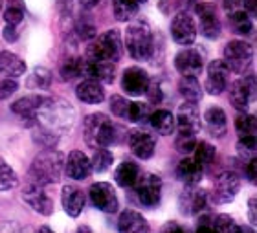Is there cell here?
Wrapping results in <instances>:
<instances>
[{"label":"cell","mask_w":257,"mask_h":233,"mask_svg":"<svg viewBox=\"0 0 257 233\" xmlns=\"http://www.w3.org/2000/svg\"><path fill=\"white\" fill-rule=\"evenodd\" d=\"M239 189H241V178L237 176V173H231V171L220 173L213 186L215 204H230V202H233Z\"/></svg>","instance_id":"30bf717a"},{"label":"cell","mask_w":257,"mask_h":233,"mask_svg":"<svg viewBox=\"0 0 257 233\" xmlns=\"http://www.w3.org/2000/svg\"><path fill=\"white\" fill-rule=\"evenodd\" d=\"M2 4H4V0H0V10H2Z\"/></svg>","instance_id":"03108f58"},{"label":"cell","mask_w":257,"mask_h":233,"mask_svg":"<svg viewBox=\"0 0 257 233\" xmlns=\"http://www.w3.org/2000/svg\"><path fill=\"white\" fill-rule=\"evenodd\" d=\"M149 123L151 127L155 129L158 134H162V136H169L177 129L175 116L169 110H156L153 114H149Z\"/></svg>","instance_id":"f1b7e54d"},{"label":"cell","mask_w":257,"mask_h":233,"mask_svg":"<svg viewBox=\"0 0 257 233\" xmlns=\"http://www.w3.org/2000/svg\"><path fill=\"white\" fill-rule=\"evenodd\" d=\"M19 184V176L10 165L6 164V160L0 158V193L4 191H11Z\"/></svg>","instance_id":"f35d334b"},{"label":"cell","mask_w":257,"mask_h":233,"mask_svg":"<svg viewBox=\"0 0 257 233\" xmlns=\"http://www.w3.org/2000/svg\"><path fill=\"white\" fill-rule=\"evenodd\" d=\"M242 8H244V10L246 11H255L257 10V2L255 0H242Z\"/></svg>","instance_id":"94428289"},{"label":"cell","mask_w":257,"mask_h":233,"mask_svg":"<svg viewBox=\"0 0 257 233\" xmlns=\"http://www.w3.org/2000/svg\"><path fill=\"white\" fill-rule=\"evenodd\" d=\"M138 2H140V4H142V2H147V0H138Z\"/></svg>","instance_id":"003e7915"},{"label":"cell","mask_w":257,"mask_h":233,"mask_svg":"<svg viewBox=\"0 0 257 233\" xmlns=\"http://www.w3.org/2000/svg\"><path fill=\"white\" fill-rule=\"evenodd\" d=\"M175 68L178 70V74L197 77L204 70V53L198 48H186V50L177 53Z\"/></svg>","instance_id":"5bb4252c"},{"label":"cell","mask_w":257,"mask_h":233,"mask_svg":"<svg viewBox=\"0 0 257 233\" xmlns=\"http://www.w3.org/2000/svg\"><path fill=\"white\" fill-rule=\"evenodd\" d=\"M128 103H131V101H127L125 97H121V95H112V97H110V110L114 112V116L125 118L128 110Z\"/></svg>","instance_id":"7dc6e473"},{"label":"cell","mask_w":257,"mask_h":233,"mask_svg":"<svg viewBox=\"0 0 257 233\" xmlns=\"http://www.w3.org/2000/svg\"><path fill=\"white\" fill-rule=\"evenodd\" d=\"M75 95L81 103H86V105H99L103 99H105V90H103V85L96 79H88L86 77L83 83L77 85L75 88Z\"/></svg>","instance_id":"cb8c5ba5"},{"label":"cell","mask_w":257,"mask_h":233,"mask_svg":"<svg viewBox=\"0 0 257 233\" xmlns=\"http://www.w3.org/2000/svg\"><path fill=\"white\" fill-rule=\"evenodd\" d=\"M195 11L200 21V32L206 39H217L222 32L219 19V11L213 2H198L195 4Z\"/></svg>","instance_id":"ba28073f"},{"label":"cell","mask_w":257,"mask_h":233,"mask_svg":"<svg viewBox=\"0 0 257 233\" xmlns=\"http://www.w3.org/2000/svg\"><path fill=\"white\" fill-rule=\"evenodd\" d=\"M74 30H75V33L79 35V39H83V41H92V39L97 35L96 22L92 21L90 15H79L77 17Z\"/></svg>","instance_id":"d590c367"},{"label":"cell","mask_w":257,"mask_h":233,"mask_svg":"<svg viewBox=\"0 0 257 233\" xmlns=\"http://www.w3.org/2000/svg\"><path fill=\"white\" fill-rule=\"evenodd\" d=\"M75 123V108L61 97H44L35 114V127L59 136L72 131Z\"/></svg>","instance_id":"6da1fadb"},{"label":"cell","mask_w":257,"mask_h":233,"mask_svg":"<svg viewBox=\"0 0 257 233\" xmlns=\"http://www.w3.org/2000/svg\"><path fill=\"white\" fill-rule=\"evenodd\" d=\"M162 231H178V233H184L186 229L182 228V226H178L177 222H167L164 228H162Z\"/></svg>","instance_id":"6f0895ef"},{"label":"cell","mask_w":257,"mask_h":233,"mask_svg":"<svg viewBox=\"0 0 257 233\" xmlns=\"http://www.w3.org/2000/svg\"><path fill=\"white\" fill-rule=\"evenodd\" d=\"M125 46L128 55L136 61H149L155 52V37L145 21H133L125 32Z\"/></svg>","instance_id":"3957f363"},{"label":"cell","mask_w":257,"mask_h":233,"mask_svg":"<svg viewBox=\"0 0 257 233\" xmlns=\"http://www.w3.org/2000/svg\"><path fill=\"white\" fill-rule=\"evenodd\" d=\"M134 189L140 204H144L145 207H156L160 204L162 178L155 173H140L134 182Z\"/></svg>","instance_id":"8992f818"},{"label":"cell","mask_w":257,"mask_h":233,"mask_svg":"<svg viewBox=\"0 0 257 233\" xmlns=\"http://www.w3.org/2000/svg\"><path fill=\"white\" fill-rule=\"evenodd\" d=\"M57 8H59L61 15L63 17L72 15V10H74V0H57Z\"/></svg>","instance_id":"db71d44e"},{"label":"cell","mask_w":257,"mask_h":233,"mask_svg":"<svg viewBox=\"0 0 257 233\" xmlns=\"http://www.w3.org/2000/svg\"><path fill=\"white\" fill-rule=\"evenodd\" d=\"M171 37L177 44L189 46L197 39V24L189 11H180L173 17L171 22Z\"/></svg>","instance_id":"9c48e42d"},{"label":"cell","mask_w":257,"mask_h":233,"mask_svg":"<svg viewBox=\"0 0 257 233\" xmlns=\"http://www.w3.org/2000/svg\"><path fill=\"white\" fill-rule=\"evenodd\" d=\"M32 136H33V142L37 143V145H41L43 149L55 147L57 142H59V136H55V134L48 133V131H44V129H41V127H35V125H33Z\"/></svg>","instance_id":"7bdbcfd3"},{"label":"cell","mask_w":257,"mask_h":233,"mask_svg":"<svg viewBox=\"0 0 257 233\" xmlns=\"http://www.w3.org/2000/svg\"><path fill=\"white\" fill-rule=\"evenodd\" d=\"M197 231H198V233L215 231V226H213V217H211V215H202V217L198 218Z\"/></svg>","instance_id":"816d5d0a"},{"label":"cell","mask_w":257,"mask_h":233,"mask_svg":"<svg viewBox=\"0 0 257 233\" xmlns=\"http://www.w3.org/2000/svg\"><path fill=\"white\" fill-rule=\"evenodd\" d=\"M77 231H81V233H83V231H86V233H88V231H92V229L88 228V226H81V228L77 229Z\"/></svg>","instance_id":"e7e4bbea"},{"label":"cell","mask_w":257,"mask_h":233,"mask_svg":"<svg viewBox=\"0 0 257 233\" xmlns=\"http://www.w3.org/2000/svg\"><path fill=\"white\" fill-rule=\"evenodd\" d=\"M85 193L83 189H79L77 186H64L63 193H61V204H63V209L66 211V215L70 217H79L83 209H85Z\"/></svg>","instance_id":"7402d4cb"},{"label":"cell","mask_w":257,"mask_h":233,"mask_svg":"<svg viewBox=\"0 0 257 233\" xmlns=\"http://www.w3.org/2000/svg\"><path fill=\"white\" fill-rule=\"evenodd\" d=\"M79 2L85 10H92V8H96V6L101 4V0H79Z\"/></svg>","instance_id":"91938a15"},{"label":"cell","mask_w":257,"mask_h":233,"mask_svg":"<svg viewBox=\"0 0 257 233\" xmlns=\"http://www.w3.org/2000/svg\"><path fill=\"white\" fill-rule=\"evenodd\" d=\"M61 79L74 81L77 77H85V59L83 57H68L61 63L59 68Z\"/></svg>","instance_id":"f546056e"},{"label":"cell","mask_w":257,"mask_h":233,"mask_svg":"<svg viewBox=\"0 0 257 233\" xmlns=\"http://www.w3.org/2000/svg\"><path fill=\"white\" fill-rule=\"evenodd\" d=\"M145 94H147V97H149L151 103L158 105V103L162 101V88H160V85H158V81H151L149 79V85H147V90H145Z\"/></svg>","instance_id":"f907efd6"},{"label":"cell","mask_w":257,"mask_h":233,"mask_svg":"<svg viewBox=\"0 0 257 233\" xmlns=\"http://www.w3.org/2000/svg\"><path fill=\"white\" fill-rule=\"evenodd\" d=\"M197 145V138L195 134H188V133H178L177 140H175V147L180 154H189L193 153V149Z\"/></svg>","instance_id":"ee69618b"},{"label":"cell","mask_w":257,"mask_h":233,"mask_svg":"<svg viewBox=\"0 0 257 233\" xmlns=\"http://www.w3.org/2000/svg\"><path fill=\"white\" fill-rule=\"evenodd\" d=\"M178 206L182 215H200L208 206V193L197 186H186L178 198Z\"/></svg>","instance_id":"9a60e30c"},{"label":"cell","mask_w":257,"mask_h":233,"mask_svg":"<svg viewBox=\"0 0 257 233\" xmlns=\"http://www.w3.org/2000/svg\"><path fill=\"white\" fill-rule=\"evenodd\" d=\"M228 17H230V24L235 33H239V35H250V33L253 32V22L244 8L235 11V13H231V15H228Z\"/></svg>","instance_id":"836d02e7"},{"label":"cell","mask_w":257,"mask_h":233,"mask_svg":"<svg viewBox=\"0 0 257 233\" xmlns=\"http://www.w3.org/2000/svg\"><path fill=\"white\" fill-rule=\"evenodd\" d=\"M0 231H21V228H19V226H15V224L13 222H6V224H2V226H0Z\"/></svg>","instance_id":"6125c7cd"},{"label":"cell","mask_w":257,"mask_h":233,"mask_svg":"<svg viewBox=\"0 0 257 233\" xmlns=\"http://www.w3.org/2000/svg\"><path fill=\"white\" fill-rule=\"evenodd\" d=\"M26 85L28 88H33V90H46L52 85V72L46 66H37L30 74Z\"/></svg>","instance_id":"e575fe53"},{"label":"cell","mask_w":257,"mask_h":233,"mask_svg":"<svg viewBox=\"0 0 257 233\" xmlns=\"http://www.w3.org/2000/svg\"><path fill=\"white\" fill-rule=\"evenodd\" d=\"M2 35H4V41H8V43H15L17 39H19L17 24H6L4 30H2Z\"/></svg>","instance_id":"f5cc1de1"},{"label":"cell","mask_w":257,"mask_h":233,"mask_svg":"<svg viewBox=\"0 0 257 233\" xmlns=\"http://www.w3.org/2000/svg\"><path fill=\"white\" fill-rule=\"evenodd\" d=\"M128 147L133 151V154L140 160H149L155 154L156 149V140L153 134L145 133L144 129H133L127 134Z\"/></svg>","instance_id":"2e32d148"},{"label":"cell","mask_w":257,"mask_h":233,"mask_svg":"<svg viewBox=\"0 0 257 233\" xmlns=\"http://www.w3.org/2000/svg\"><path fill=\"white\" fill-rule=\"evenodd\" d=\"M64 169V154L54 147H48L33 158L30 167V182L39 186H50L61 180Z\"/></svg>","instance_id":"7a4b0ae2"},{"label":"cell","mask_w":257,"mask_h":233,"mask_svg":"<svg viewBox=\"0 0 257 233\" xmlns=\"http://www.w3.org/2000/svg\"><path fill=\"white\" fill-rule=\"evenodd\" d=\"M230 68L226 66L224 61H211L208 66V77L204 83V90L211 95H220L230 85Z\"/></svg>","instance_id":"8fae6325"},{"label":"cell","mask_w":257,"mask_h":233,"mask_svg":"<svg viewBox=\"0 0 257 233\" xmlns=\"http://www.w3.org/2000/svg\"><path fill=\"white\" fill-rule=\"evenodd\" d=\"M255 169H257V160H255V156H253V158L248 160V164H246V176H248V180L252 182V184L255 182V178H257Z\"/></svg>","instance_id":"11a10c76"},{"label":"cell","mask_w":257,"mask_h":233,"mask_svg":"<svg viewBox=\"0 0 257 233\" xmlns=\"http://www.w3.org/2000/svg\"><path fill=\"white\" fill-rule=\"evenodd\" d=\"M175 122H177L178 133L197 134L198 131H200V127H202V122H200V112H198L197 103L186 101L184 105L178 106Z\"/></svg>","instance_id":"e0dca14e"},{"label":"cell","mask_w":257,"mask_h":233,"mask_svg":"<svg viewBox=\"0 0 257 233\" xmlns=\"http://www.w3.org/2000/svg\"><path fill=\"white\" fill-rule=\"evenodd\" d=\"M19 90V83L13 77H6V79L0 81V101L8 99L11 95Z\"/></svg>","instance_id":"c3c4849f"},{"label":"cell","mask_w":257,"mask_h":233,"mask_svg":"<svg viewBox=\"0 0 257 233\" xmlns=\"http://www.w3.org/2000/svg\"><path fill=\"white\" fill-rule=\"evenodd\" d=\"M118 229L121 233H147L149 231V222L134 209H125L118 218Z\"/></svg>","instance_id":"4316f807"},{"label":"cell","mask_w":257,"mask_h":233,"mask_svg":"<svg viewBox=\"0 0 257 233\" xmlns=\"http://www.w3.org/2000/svg\"><path fill=\"white\" fill-rule=\"evenodd\" d=\"M224 10L228 15L242 10V0H224Z\"/></svg>","instance_id":"9f6ffc18"},{"label":"cell","mask_w":257,"mask_h":233,"mask_svg":"<svg viewBox=\"0 0 257 233\" xmlns=\"http://www.w3.org/2000/svg\"><path fill=\"white\" fill-rule=\"evenodd\" d=\"M177 178L184 182L186 186H197L198 182L202 180L204 176V167L198 164L195 158H184L180 160V164L177 165Z\"/></svg>","instance_id":"d4e9b609"},{"label":"cell","mask_w":257,"mask_h":233,"mask_svg":"<svg viewBox=\"0 0 257 233\" xmlns=\"http://www.w3.org/2000/svg\"><path fill=\"white\" fill-rule=\"evenodd\" d=\"M255 149H257V138L255 134H250V136H241V140H239V143H237V151H239V154L241 156H250V158H253L255 156Z\"/></svg>","instance_id":"f6af8a7d"},{"label":"cell","mask_w":257,"mask_h":233,"mask_svg":"<svg viewBox=\"0 0 257 233\" xmlns=\"http://www.w3.org/2000/svg\"><path fill=\"white\" fill-rule=\"evenodd\" d=\"M22 200L26 202L33 211L44 215V217L52 215V211H54V202L44 193V186H39V184L28 182V186L22 191Z\"/></svg>","instance_id":"4fadbf2b"},{"label":"cell","mask_w":257,"mask_h":233,"mask_svg":"<svg viewBox=\"0 0 257 233\" xmlns=\"http://www.w3.org/2000/svg\"><path fill=\"white\" fill-rule=\"evenodd\" d=\"M231 94L230 101L231 105L235 106L239 112H246L248 106H250V99H252L253 92H255V86H253V77H242V79L233 81L231 85Z\"/></svg>","instance_id":"ffe728a7"},{"label":"cell","mask_w":257,"mask_h":233,"mask_svg":"<svg viewBox=\"0 0 257 233\" xmlns=\"http://www.w3.org/2000/svg\"><path fill=\"white\" fill-rule=\"evenodd\" d=\"M178 92L186 101H191V103H198L202 99V86L197 81V77H191V75H182V79L178 83Z\"/></svg>","instance_id":"4dcf8cb0"},{"label":"cell","mask_w":257,"mask_h":233,"mask_svg":"<svg viewBox=\"0 0 257 233\" xmlns=\"http://www.w3.org/2000/svg\"><path fill=\"white\" fill-rule=\"evenodd\" d=\"M255 204H257V200L255 198H250V202H248V206H250V222L252 224H255L257 222V217H255Z\"/></svg>","instance_id":"680465c9"},{"label":"cell","mask_w":257,"mask_h":233,"mask_svg":"<svg viewBox=\"0 0 257 233\" xmlns=\"http://www.w3.org/2000/svg\"><path fill=\"white\" fill-rule=\"evenodd\" d=\"M114 74H116V63L85 59V77L88 79H96L108 85V83H114Z\"/></svg>","instance_id":"603a6c76"},{"label":"cell","mask_w":257,"mask_h":233,"mask_svg":"<svg viewBox=\"0 0 257 233\" xmlns=\"http://www.w3.org/2000/svg\"><path fill=\"white\" fill-rule=\"evenodd\" d=\"M43 99H44V95H41V94L24 95V97L17 99L15 103L11 105V112H13L15 116L21 118L28 127H33V123H35V114H37V108L41 106Z\"/></svg>","instance_id":"44dd1931"},{"label":"cell","mask_w":257,"mask_h":233,"mask_svg":"<svg viewBox=\"0 0 257 233\" xmlns=\"http://www.w3.org/2000/svg\"><path fill=\"white\" fill-rule=\"evenodd\" d=\"M90 200L92 204L103 213H116L119 207L118 196H116V191L114 187L108 184V182H96L92 184L90 187Z\"/></svg>","instance_id":"7c38bea8"},{"label":"cell","mask_w":257,"mask_h":233,"mask_svg":"<svg viewBox=\"0 0 257 233\" xmlns=\"http://www.w3.org/2000/svg\"><path fill=\"white\" fill-rule=\"evenodd\" d=\"M123 53V43H121V33L118 30H108V32L96 35L92 43L86 46V59L90 61H110L118 63Z\"/></svg>","instance_id":"5b68a950"},{"label":"cell","mask_w":257,"mask_h":233,"mask_svg":"<svg viewBox=\"0 0 257 233\" xmlns=\"http://www.w3.org/2000/svg\"><path fill=\"white\" fill-rule=\"evenodd\" d=\"M149 105H144V103H128V110H127V116L125 120L133 123H144L145 120H149Z\"/></svg>","instance_id":"b9f144b4"},{"label":"cell","mask_w":257,"mask_h":233,"mask_svg":"<svg viewBox=\"0 0 257 233\" xmlns=\"http://www.w3.org/2000/svg\"><path fill=\"white\" fill-rule=\"evenodd\" d=\"M235 131L241 136H250V134L257 133V120L252 114H246V112H241L235 120Z\"/></svg>","instance_id":"60d3db41"},{"label":"cell","mask_w":257,"mask_h":233,"mask_svg":"<svg viewBox=\"0 0 257 233\" xmlns=\"http://www.w3.org/2000/svg\"><path fill=\"white\" fill-rule=\"evenodd\" d=\"M149 79H151L149 74H147L144 68L131 66V68L125 70L123 75H121V88H123L128 95L138 97V95L145 94L147 85H149Z\"/></svg>","instance_id":"ac0fdd59"},{"label":"cell","mask_w":257,"mask_h":233,"mask_svg":"<svg viewBox=\"0 0 257 233\" xmlns=\"http://www.w3.org/2000/svg\"><path fill=\"white\" fill-rule=\"evenodd\" d=\"M213 226H215V231H220V233H237V222L230 215H217L213 217Z\"/></svg>","instance_id":"bcb514c9"},{"label":"cell","mask_w":257,"mask_h":233,"mask_svg":"<svg viewBox=\"0 0 257 233\" xmlns=\"http://www.w3.org/2000/svg\"><path fill=\"white\" fill-rule=\"evenodd\" d=\"M253 57V48L246 41H230L224 46V63L230 68V72L242 74L248 68V64L252 63Z\"/></svg>","instance_id":"52a82bcc"},{"label":"cell","mask_w":257,"mask_h":233,"mask_svg":"<svg viewBox=\"0 0 257 233\" xmlns=\"http://www.w3.org/2000/svg\"><path fill=\"white\" fill-rule=\"evenodd\" d=\"M64 173L72 180H85L92 173L90 158L83 151H72L64 160Z\"/></svg>","instance_id":"d6986e66"},{"label":"cell","mask_w":257,"mask_h":233,"mask_svg":"<svg viewBox=\"0 0 257 233\" xmlns=\"http://www.w3.org/2000/svg\"><path fill=\"white\" fill-rule=\"evenodd\" d=\"M24 19V4L22 0H8V6L4 10L6 24H21Z\"/></svg>","instance_id":"ab89813d"},{"label":"cell","mask_w":257,"mask_h":233,"mask_svg":"<svg viewBox=\"0 0 257 233\" xmlns=\"http://www.w3.org/2000/svg\"><path fill=\"white\" fill-rule=\"evenodd\" d=\"M83 138H85L86 145L92 149L112 145L116 142V127H114L112 120L103 112L86 116L85 127H83Z\"/></svg>","instance_id":"277c9868"},{"label":"cell","mask_w":257,"mask_h":233,"mask_svg":"<svg viewBox=\"0 0 257 233\" xmlns=\"http://www.w3.org/2000/svg\"><path fill=\"white\" fill-rule=\"evenodd\" d=\"M195 160H197L198 164L202 165V167H206V165L213 164L215 160V154H217V151H215V147L211 145L209 142H197V145H195Z\"/></svg>","instance_id":"74e56055"},{"label":"cell","mask_w":257,"mask_h":233,"mask_svg":"<svg viewBox=\"0 0 257 233\" xmlns=\"http://www.w3.org/2000/svg\"><path fill=\"white\" fill-rule=\"evenodd\" d=\"M112 164H114V156L107 147H97L90 160L92 171H96V173H105L107 169H110Z\"/></svg>","instance_id":"8d00e7d4"},{"label":"cell","mask_w":257,"mask_h":233,"mask_svg":"<svg viewBox=\"0 0 257 233\" xmlns=\"http://www.w3.org/2000/svg\"><path fill=\"white\" fill-rule=\"evenodd\" d=\"M138 175H140V167L134 162H121L116 167V173H114L118 186L121 187H133Z\"/></svg>","instance_id":"1f68e13d"},{"label":"cell","mask_w":257,"mask_h":233,"mask_svg":"<svg viewBox=\"0 0 257 233\" xmlns=\"http://www.w3.org/2000/svg\"><path fill=\"white\" fill-rule=\"evenodd\" d=\"M39 231H43V233H52V229H50L48 226H41V228H39Z\"/></svg>","instance_id":"be15d7a7"},{"label":"cell","mask_w":257,"mask_h":233,"mask_svg":"<svg viewBox=\"0 0 257 233\" xmlns=\"http://www.w3.org/2000/svg\"><path fill=\"white\" fill-rule=\"evenodd\" d=\"M24 74H26V64L19 55L11 52H0V75L17 79Z\"/></svg>","instance_id":"83f0119b"},{"label":"cell","mask_w":257,"mask_h":233,"mask_svg":"<svg viewBox=\"0 0 257 233\" xmlns=\"http://www.w3.org/2000/svg\"><path fill=\"white\" fill-rule=\"evenodd\" d=\"M204 125L208 129V133L215 138H222L228 131V118L226 112L220 106H211L204 112Z\"/></svg>","instance_id":"484cf974"},{"label":"cell","mask_w":257,"mask_h":233,"mask_svg":"<svg viewBox=\"0 0 257 233\" xmlns=\"http://www.w3.org/2000/svg\"><path fill=\"white\" fill-rule=\"evenodd\" d=\"M189 2H197V0H158V8L166 15H169V13H173L178 8H188Z\"/></svg>","instance_id":"681fc988"},{"label":"cell","mask_w":257,"mask_h":233,"mask_svg":"<svg viewBox=\"0 0 257 233\" xmlns=\"http://www.w3.org/2000/svg\"><path fill=\"white\" fill-rule=\"evenodd\" d=\"M140 2L138 0H112V11L114 17L121 22L133 21L138 13Z\"/></svg>","instance_id":"d6a6232c"}]
</instances>
